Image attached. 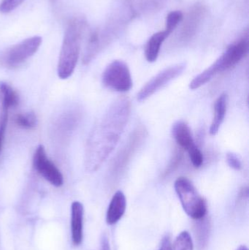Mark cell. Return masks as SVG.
<instances>
[{
    "label": "cell",
    "mask_w": 249,
    "mask_h": 250,
    "mask_svg": "<svg viewBox=\"0 0 249 250\" xmlns=\"http://www.w3.org/2000/svg\"><path fill=\"white\" fill-rule=\"evenodd\" d=\"M130 111V101L126 98H118L94 126L86 146L85 166L87 171H96L113 152L127 126Z\"/></svg>",
    "instance_id": "obj_1"
},
{
    "label": "cell",
    "mask_w": 249,
    "mask_h": 250,
    "mask_svg": "<svg viewBox=\"0 0 249 250\" xmlns=\"http://www.w3.org/2000/svg\"><path fill=\"white\" fill-rule=\"evenodd\" d=\"M83 29V22L79 19L72 21L66 29L57 69L61 79H68L76 69L80 54Z\"/></svg>",
    "instance_id": "obj_2"
},
{
    "label": "cell",
    "mask_w": 249,
    "mask_h": 250,
    "mask_svg": "<svg viewBox=\"0 0 249 250\" xmlns=\"http://www.w3.org/2000/svg\"><path fill=\"white\" fill-rule=\"evenodd\" d=\"M248 51V37L241 38L231 44L214 63L200 73V80L204 83H208L218 73L236 65L247 55Z\"/></svg>",
    "instance_id": "obj_3"
},
{
    "label": "cell",
    "mask_w": 249,
    "mask_h": 250,
    "mask_svg": "<svg viewBox=\"0 0 249 250\" xmlns=\"http://www.w3.org/2000/svg\"><path fill=\"white\" fill-rule=\"evenodd\" d=\"M174 187L183 208L190 217L194 220H200L206 217L207 213L206 201L188 179L178 178L175 181Z\"/></svg>",
    "instance_id": "obj_4"
},
{
    "label": "cell",
    "mask_w": 249,
    "mask_h": 250,
    "mask_svg": "<svg viewBox=\"0 0 249 250\" xmlns=\"http://www.w3.org/2000/svg\"><path fill=\"white\" fill-rule=\"evenodd\" d=\"M42 42L39 36L32 37L7 48L0 55V64L7 68H16L38 51Z\"/></svg>",
    "instance_id": "obj_5"
},
{
    "label": "cell",
    "mask_w": 249,
    "mask_h": 250,
    "mask_svg": "<svg viewBox=\"0 0 249 250\" xmlns=\"http://www.w3.org/2000/svg\"><path fill=\"white\" fill-rule=\"evenodd\" d=\"M102 83L108 89L125 92L131 89L133 79L128 66L124 62L115 60L104 70Z\"/></svg>",
    "instance_id": "obj_6"
},
{
    "label": "cell",
    "mask_w": 249,
    "mask_h": 250,
    "mask_svg": "<svg viewBox=\"0 0 249 250\" xmlns=\"http://www.w3.org/2000/svg\"><path fill=\"white\" fill-rule=\"evenodd\" d=\"M146 137V130L143 127H137L129 138L124 148L117 154L111 167V175L114 179L122 175L130 159L143 144Z\"/></svg>",
    "instance_id": "obj_7"
},
{
    "label": "cell",
    "mask_w": 249,
    "mask_h": 250,
    "mask_svg": "<svg viewBox=\"0 0 249 250\" xmlns=\"http://www.w3.org/2000/svg\"><path fill=\"white\" fill-rule=\"evenodd\" d=\"M185 69V63H180L162 70L143 86L137 94V100L139 101H143L147 99L160 90L164 86H166L171 81L182 74Z\"/></svg>",
    "instance_id": "obj_8"
},
{
    "label": "cell",
    "mask_w": 249,
    "mask_h": 250,
    "mask_svg": "<svg viewBox=\"0 0 249 250\" xmlns=\"http://www.w3.org/2000/svg\"><path fill=\"white\" fill-rule=\"evenodd\" d=\"M33 166L36 171L50 184L58 188L64 184V178L59 169L48 158L45 147L39 145L35 150Z\"/></svg>",
    "instance_id": "obj_9"
},
{
    "label": "cell",
    "mask_w": 249,
    "mask_h": 250,
    "mask_svg": "<svg viewBox=\"0 0 249 250\" xmlns=\"http://www.w3.org/2000/svg\"><path fill=\"white\" fill-rule=\"evenodd\" d=\"M83 206L75 201L71 207V233L73 244L78 246L83 241Z\"/></svg>",
    "instance_id": "obj_10"
},
{
    "label": "cell",
    "mask_w": 249,
    "mask_h": 250,
    "mask_svg": "<svg viewBox=\"0 0 249 250\" xmlns=\"http://www.w3.org/2000/svg\"><path fill=\"white\" fill-rule=\"evenodd\" d=\"M127 200L121 191H117L108 207L106 214V222L110 226L115 224L125 213Z\"/></svg>",
    "instance_id": "obj_11"
},
{
    "label": "cell",
    "mask_w": 249,
    "mask_h": 250,
    "mask_svg": "<svg viewBox=\"0 0 249 250\" xmlns=\"http://www.w3.org/2000/svg\"><path fill=\"white\" fill-rule=\"evenodd\" d=\"M172 133L180 148L188 151L196 146L191 129L184 122L178 121L175 123L172 126Z\"/></svg>",
    "instance_id": "obj_12"
},
{
    "label": "cell",
    "mask_w": 249,
    "mask_h": 250,
    "mask_svg": "<svg viewBox=\"0 0 249 250\" xmlns=\"http://www.w3.org/2000/svg\"><path fill=\"white\" fill-rule=\"evenodd\" d=\"M171 32L165 29L163 31L156 32L153 34L146 45L145 48V56L146 60L149 62H154L159 57L161 47L165 42V40L171 35Z\"/></svg>",
    "instance_id": "obj_13"
},
{
    "label": "cell",
    "mask_w": 249,
    "mask_h": 250,
    "mask_svg": "<svg viewBox=\"0 0 249 250\" xmlns=\"http://www.w3.org/2000/svg\"><path fill=\"white\" fill-rule=\"evenodd\" d=\"M228 108V96L226 94H222L216 100L214 106V117L210 127V134L215 135L219 132L221 125L225 120Z\"/></svg>",
    "instance_id": "obj_14"
},
{
    "label": "cell",
    "mask_w": 249,
    "mask_h": 250,
    "mask_svg": "<svg viewBox=\"0 0 249 250\" xmlns=\"http://www.w3.org/2000/svg\"><path fill=\"white\" fill-rule=\"evenodd\" d=\"M19 101L17 92L5 82H0V104L1 105L9 110L17 106Z\"/></svg>",
    "instance_id": "obj_15"
},
{
    "label": "cell",
    "mask_w": 249,
    "mask_h": 250,
    "mask_svg": "<svg viewBox=\"0 0 249 250\" xmlns=\"http://www.w3.org/2000/svg\"><path fill=\"white\" fill-rule=\"evenodd\" d=\"M194 226L196 241L200 249H204L209 241L210 233V222L206 217L200 219Z\"/></svg>",
    "instance_id": "obj_16"
},
{
    "label": "cell",
    "mask_w": 249,
    "mask_h": 250,
    "mask_svg": "<svg viewBox=\"0 0 249 250\" xmlns=\"http://www.w3.org/2000/svg\"><path fill=\"white\" fill-rule=\"evenodd\" d=\"M15 123L16 125L23 129H31L37 126L38 120L35 113L29 112L16 116Z\"/></svg>",
    "instance_id": "obj_17"
},
{
    "label": "cell",
    "mask_w": 249,
    "mask_h": 250,
    "mask_svg": "<svg viewBox=\"0 0 249 250\" xmlns=\"http://www.w3.org/2000/svg\"><path fill=\"white\" fill-rule=\"evenodd\" d=\"M172 250H193L192 239L188 232H181L177 236Z\"/></svg>",
    "instance_id": "obj_18"
},
{
    "label": "cell",
    "mask_w": 249,
    "mask_h": 250,
    "mask_svg": "<svg viewBox=\"0 0 249 250\" xmlns=\"http://www.w3.org/2000/svg\"><path fill=\"white\" fill-rule=\"evenodd\" d=\"M183 17H184L183 13L178 10L171 11V13H168L166 18V22H165V29L172 33L174 29L179 24L180 22L182 21Z\"/></svg>",
    "instance_id": "obj_19"
},
{
    "label": "cell",
    "mask_w": 249,
    "mask_h": 250,
    "mask_svg": "<svg viewBox=\"0 0 249 250\" xmlns=\"http://www.w3.org/2000/svg\"><path fill=\"white\" fill-rule=\"evenodd\" d=\"M183 155H184V153H183L182 148H177L176 149H175V153H174V156L172 157V159L171 160L169 166H168L166 170L164 172V177L168 176L170 173H172V172H173L174 170L178 167V166L180 165V163H181V160H182Z\"/></svg>",
    "instance_id": "obj_20"
},
{
    "label": "cell",
    "mask_w": 249,
    "mask_h": 250,
    "mask_svg": "<svg viewBox=\"0 0 249 250\" xmlns=\"http://www.w3.org/2000/svg\"><path fill=\"white\" fill-rule=\"evenodd\" d=\"M7 120H8V110L2 108L0 110V151L2 148L5 135L6 128H7Z\"/></svg>",
    "instance_id": "obj_21"
},
{
    "label": "cell",
    "mask_w": 249,
    "mask_h": 250,
    "mask_svg": "<svg viewBox=\"0 0 249 250\" xmlns=\"http://www.w3.org/2000/svg\"><path fill=\"white\" fill-rule=\"evenodd\" d=\"M25 0H2L0 3V12L8 13L16 10Z\"/></svg>",
    "instance_id": "obj_22"
},
{
    "label": "cell",
    "mask_w": 249,
    "mask_h": 250,
    "mask_svg": "<svg viewBox=\"0 0 249 250\" xmlns=\"http://www.w3.org/2000/svg\"><path fill=\"white\" fill-rule=\"evenodd\" d=\"M193 166L196 167H200L203 163V155L198 147L196 146L194 148L187 151Z\"/></svg>",
    "instance_id": "obj_23"
},
{
    "label": "cell",
    "mask_w": 249,
    "mask_h": 250,
    "mask_svg": "<svg viewBox=\"0 0 249 250\" xmlns=\"http://www.w3.org/2000/svg\"><path fill=\"white\" fill-rule=\"evenodd\" d=\"M227 162L230 167L234 170H239L242 168V163L238 154L233 152H229L227 154Z\"/></svg>",
    "instance_id": "obj_24"
},
{
    "label": "cell",
    "mask_w": 249,
    "mask_h": 250,
    "mask_svg": "<svg viewBox=\"0 0 249 250\" xmlns=\"http://www.w3.org/2000/svg\"><path fill=\"white\" fill-rule=\"evenodd\" d=\"M99 250H111L109 240L106 235H103L101 239L100 248Z\"/></svg>",
    "instance_id": "obj_25"
},
{
    "label": "cell",
    "mask_w": 249,
    "mask_h": 250,
    "mask_svg": "<svg viewBox=\"0 0 249 250\" xmlns=\"http://www.w3.org/2000/svg\"><path fill=\"white\" fill-rule=\"evenodd\" d=\"M159 250H172L169 236H166V237L164 238Z\"/></svg>",
    "instance_id": "obj_26"
},
{
    "label": "cell",
    "mask_w": 249,
    "mask_h": 250,
    "mask_svg": "<svg viewBox=\"0 0 249 250\" xmlns=\"http://www.w3.org/2000/svg\"><path fill=\"white\" fill-rule=\"evenodd\" d=\"M237 250H249L248 248H247V247L244 246V245H243V246L240 247L239 248H238Z\"/></svg>",
    "instance_id": "obj_27"
}]
</instances>
